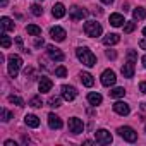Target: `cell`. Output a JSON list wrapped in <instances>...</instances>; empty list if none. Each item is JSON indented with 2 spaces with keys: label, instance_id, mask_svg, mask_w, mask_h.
Here are the masks:
<instances>
[{
  "label": "cell",
  "instance_id": "obj_1",
  "mask_svg": "<svg viewBox=\"0 0 146 146\" xmlns=\"http://www.w3.org/2000/svg\"><path fill=\"white\" fill-rule=\"evenodd\" d=\"M76 55H78V58H79L84 65H88V67L96 65V57L93 55V52H91L90 48L81 46V48H78V50H76Z\"/></svg>",
  "mask_w": 146,
  "mask_h": 146
},
{
  "label": "cell",
  "instance_id": "obj_2",
  "mask_svg": "<svg viewBox=\"0 0 146 146\" xmlns=\"http://www.w3.org/2000/svg\"><path fill=\"white\" fill-rule=\"evenodd\" d=\"M7 67H9V74H11V78H16L17 74H19V69H21V65H23V58L19 57V55H9L7 57Z\"/></svg>",
  "mask_w": 146,
  "mask_h": 146
},
{
  "label": "cell",
  "instance_id": "obj_3",
  "mask_svg": "<svg viewBox=\"0 0 146 146\" xmlns=\"http://www.w3.org/2000/svg\"><path fill=\"white\" fill-rule=\"evenodd\" d=\"M84 33H86L88 36H91V38L100 36V35H102V26H100V23H96V21H88V23H84Z\"/></svg>",
  "mask_w": 146,
  "mask_h": 146
},
{
  "label": "cell",
  "instance_id": "obj_4",
  "mask_svg": "<svg viewBox=\"0 0 146 146\" xmlns=\"http://www.w3.org/2000/svg\"><path fill=\"white\" fill-rule=\"evenodd\" d=\"M119 134H120L125 141H129V143H134V141L137 139V132H136L132 127H129V125L119 127Z\"/></svg>",
  "mask_w": 146,
  "mask_h": 146
},
{
  "label": "cell",
  "instance_id": "obj_5",
  "mask_svg": "<svg viewBox=\"0 0 146 146\" xmlns=\"http://www.w3.org/2000/svg\"><path fill=\"white\" fill-rule=\"evenodd\" d=\"M95 139H96V143H100V144H110L113 137H112V134H110L107 129H100V131L95 132Z\"/></svg>",
  "mask_w": 146,
  "mask_h": 146
},
{
  "label": "cell",
  "instance_id": "obj_6",
  "mask_svg": "<svg viewBox=\"0 0 146 146\" xmlns=\"http://www.w3.org/2000/svg\"><path fill=\"white\" fill-rule=\"evenodd\" d=\"M69 131H70L72 134H79V132H83V131H84V124H83V120L78 119V117L69 119Z\"/></svg>",
  "mask_w": 146,
  "mask_h": 146
},
{
  "label": "cell",
  "instance_id": "obj_7",
  "mask_svg": "<svg viewBox=\"0 0 146 146\" xmlns=\"http://www.w3.org/2000/svg\"><path fill=\"white\" fill-rule=\"evenodd\" d=\"M115 81H117V78H115V72H113V70H110V69L103 70V74H102V84H103V86L110 88V86L115 84Z\"/></svg>",
  "mask_w": 146,
  "mask_h": 146
},
{
  "label": "cell",
  "instance_id": "obj_8",
  "mask_svg": "<svg viewBox=\"0 0 146 146\" xmlns=\"http://www.w3.org/2000/svg\"><path fill=\"white\" fill-rule=\"evenodd\" d=\"M62 96H64V100L65 102H72L76 96H78V91H76V88L74 86H62Z\"/></svg>",
  "mask_w": 146,
  "mask_h": 146
},
{
  "label": "cell",
  "instance_id": "obj_9",
  "mask_svg": "<svg viewBox=\"0 0 146 146\" xmlns=\"http://www.w3.org/2000/svg\"><path fill=\"white\" fill-rule=\"evenodd\" d=\"M86 16H88V12L84 9H81V7H72V9H69V17L72 21H79V19H83Z\"/></svg>",
  "mask_w": 146,
  "mask_h": 146
},
{
  "label": "cell",
  "instance_id": "obj_10",
  "mask_svg": "<svg viewBox=\"0 0 146 146\" xmlns=\"http://www.w3.org/2000/svg\"><path fill=\"white\" fill-rule=\"evenodd\" d=\"M50 36H52L55 41H64L65 36H67V33H65V29H62L60 26H53V28L50 29Z\"/></svg>",
  "mask_w": 146,
  "mask_h": 146
},
{
  "label": "cell",
  "instance_id": "obj_11",
  "mask_svg": "<svg viewBox=\"0 0 146 146\" xmlns=\"http://www.w3.org/2000/svg\"><path fill=\"white\" fill-rule=\"evenodd\" d=\"M46 52H48V55H50V58H52V60L62 62V60L65 58V55H64V53H62L57 46H52V45H50V46H46Z\"/></svg>",
  "mask_w": 146,
  "mask_h": 146
},
{
  "label": "cell",
  "instance_id": "obj_12",
  "mask_svg": "<svg viewBox=\"0 0 146 146\" xmlns=\"http://www.w3.org/2000/svg\"><path fill=\"white\" fill-rule=\"evenodd\" d=\"M113 112H117L119 115H129L131 108H129L127 103H124V102H117V103H113Z\"/></svg>",
  "mask_w": 146,
  "mask_h": 146
},
{
  "label": "cell",
  "instance_id": "obj_13",
  "mask_svg": "<svg viewBox=\"0 0 146 146\" xmlns=\"http://www.w3.org/2000/svg\"><path fill=\"white\" fill-rule=\"evenodd\" d=\"M122 76L124 78H134V62H127L122 65Z\"/></svg>",
  "mask_w": 146,
  "mask_h": 146
},
{
  "label": "cell",
  "instance_id": "obj_14",
  "mask_svg": "<svg viewBox=\"0 0 146 146\" xmlns=\"http://www.w3.org/2000/svg\"><path fill=\"white\" fill-rule=\"evenodd\" d=\"M52 86H53V83H52L48 78H41L40 83H38V88H40L41 93H48V91L52 90Z\"/></svg>",
  "mask_w": 146,
  "mask_h": 146
},
{
  "label": "cell",
  "instance_id": "obj_15",
  "mask_svg": "<svg viewBox=\"0 0 146 146\" xmlns=\"http://www.w3.org/2000/svg\"><path fill=\"white\" fill-rule=\"evenodd\" d=\"M48 125H50V129H60L62 127L60 117H57L55 113H48Z\"/></svg>",
  "mask_w": 146,
  "mask_h": 146
},
{
  "label": "cell",
  "instance_id": "obj_16",
  "mask_svg": "<svg viewBox=\"0 0 146 146\" xmlns=\"http://www.w3.org/2000/svg\"><path fill=\"white\" fill-rule=\"evenodd\" d=\"M119 41H120V36L115 35V33H108V35L103 38V43H105L107 46H110V45H117Z\"/></svg>",
  "mask_w": 146,
  "mask_h": 146
},
{
  "label": "cell",
  "instance_id": "obj_17",
  "mask_svg": "<svg viewBox=\"0 0 146 146\" xmlns=\"http://www.w3.org/2000/svg\"><path fill=\"white\" fill-rule=\"evenodd\" d=\"M52 14H53V17H57V19L64 17V16H65V7H64V4H55L53 9H52Z\"/></svg>",
  "mask_w": 146,
  "mask_h": 146
},
{
  "label": "cell",
  "instance_id": "obj_18",
  "mask_svg": "<svg viewBox=\"0 0 146 146\" xmlns=\"http://www.w3.org/2000/svg\"><path fill=\"white\" fill-rule=\"evenodd\" d=\"M81 83L84 84V86H88V88H91L93 84H95V79H93V76L90 74V72H81Z\"/></svg>",
  "mask_w": 146,
  "mask_h": 146
},
{
  "label": "cell",
  "instance_id": "obj_19",
  "mask_svg": "<svg viewBox=\"0 0 146 146\" xmlns=\"http://www.w3.org/2000/svg\"><path fill=\"white\" fill-rule=\"evenodd\" d=\"M24 122H26V125H29V127H38V125H40V119H38L36 115H33V113H28V115L24 117Z\"/></svg>",
  "mask_w": 146,
  "mask_h": 146
},
{
  "label": "cell",
  "instance_id": "obj_20",
  "mask_svg": "<svg viewBox=\"0 0 146 146\" xmlns=\"http://www.w3.org/2000/svg\"><path fill=\"white\" fill-rule=\"evenodd\" d=\"M125 21H124V16L122 14H112L110 16V24L112 26H115V28H119V26H122Z\"/></svg>",
  "mask_w": 146,
  "mask_h": 146
},
{
  "label": "cell",
  "instance_id": "obj_21",
  "mask_svg": "<svg viewBox=\"0 0 146 146\" xmlns=\"http://www.w3.org/2000/svg\"><path fill=\"white\" fill-rule=\"evenodd\" d=\"M26 31H28V35H31V36H40V35H41V28L36 26V24L26 26Z\"/></svg>",
  "mask_w": 146,
  "mask_h": 146
},
{
  "label": "cell",
  "instance_id": "obj_22",
  "mask_svg": "<svg viewBox=\"0 0 146 146\" xmlns=\"http://www.w3.org/2000/svg\"><path fill=\"white\" fill-rule=\"evenodd\" d=\"M102 100H103V98H102L100 93H90V95H88V102H90L91 105H100Z\"/></svg>",
  "mask_w": 146,
  "mask_h": 146
},
{
  "label": "cell",
  "instance_id": "obj_23",
  "mask_svg": "<svg viewBox=\"0 0 146 146\" xmlns=\"http://www.w3.org/2000/svg\"><path fill=\"white\" fill-rule=\"evenodd\" d=\"M0 24H2V29H4V31L14 29V23H12L9 17H2V19H0Z\"/></svg>",
  "mask_w": 146,
  "mask_h": 146
},
{
  "label": "cell",
  "instance_id": "obj_24",
  "mask_svg": "<svg viewBox=\"0 0 146 146\" xmlns=\"http://www.w3.org/2000/svg\"><path fill=\"white\" fill-rule=\"evenodd\" d=\"M132 17H134V19H137V21H141V19H144V17H146V11H144L143 7H137V9H134V11H132Z\"/></svg>",
  "mask_w": 146,
  "mask_h": 146
},
{
  "label": "cell",
  "instance_id": "obj_25",
  "mask_svg": "<svg viewBox=\"0 0 146 146\" xmlns=\"http://www.w3.org/2000/svg\"><path fill=\"white\" fill-rule=\"evenodd\" d=\"M124 95H125V90L124 88H113L110 91V96H113V98H122Z\"/></svg>",
  "mask_w": 146,
  "mask_h": 146
},
{
  "label": "cell",
  "instance_id": "obj_26",
  "mask_svg": "<svg viewBox=\"0 0 146 146\" xmlns=\"http://www.w3.org/2000/svg\"><path fill=\"white\" fill-rule=\"evenodd\" d=\"M29 105H31L33 108H41L43 103H41V98H40V96H33V98L29 100Z\"/></svg>",
  "mask_w": 146,
  "mask_h": 146
},
{
  "label": "cell",
  "instance_id": "obj_27",
  "mask_svg": "<svg viewBox=\"0 0 146 146\" xmlns=\"http://www.w3.org/2000/svg\"><path fill=\"white\" fill-rule=\"evenodd\" d=\"M9 102H11V103H16L17 107H24V100H23V98H19V96L11 95V96H9Z\"/></svg>",
  "mask_w": 146,
  "mask_h": 146
},
{
  "label": "cell",
  "instance_id": "obj_28",
  "mask_svg": "<svg viewBox=\"0 0 146 146\" xmlns=\"http://www.w3.org/2000/svg\"><path fill=\"white\" fill-rule=\"evenodd\" d=\"M55 76H57V78H65V76H67V69H65L64 65L57 67V69H55Z\"/></svg>",
  "mask_w": 146,
  "mask_h": 146
},
{
  "label": "cell",
  "instance_id": "obj_29",
  "mask_svg": "<svg viewBox=\"0 0 146 146\" xmlns=\"http://www.w3.org/2000/svg\"><path fill=\"white\" fill-rule=\"evenodd\" d=\"M136 29V23H127L125 26H124V33L125 35H129V33H132Z\"/></svg>",
  "mask_w": 146,
  "mask_h": 146
},
{
  "label": "cell",
  "instance_id": "obj_30",
  "mask_svg": "<svg viewBox=\"0 0 146 146\" xmlns=\"http://www.w3.org/2000/svg\"><path fill=\"white\" fill-rule=\"evenodd\" d=\"M11 43H12V41H11V38H9L5 33H2V46H4V48H9V46H11Z\"/></svg>",
  "mask_w": 146,
  "mask_h": 146
},
{
  "label": "cell",
  "instance_id": "obj_31",
  "mask_svg": "<svg viewBox=\"0 0 146 146\" xmlns=\"http://www.w3.org/2000/svg\"><path fill=\"white\" fill-rule=\"evenodd\" d=\"M11 119H12V113H11L7 108H2V120H4V122H9Z\"/></svg>",
  "mask_w": 146,
  "mask_h": 146
},
{
  "label": "cell",
  "instance_id": "obj_32",
  "mask_svg": "<svg viewBox=\"0 0 146 146\" xmlns=\"http://www.w3.org/2000/svg\"><path fill=\"white\" fill-rule=\"evenodd\" d=\"M31 12H33L35 16H41V14H43V9H41L40 5L35 4V5H31Z\"/></svg>",
  "mask_w": 146,
  "mask_h": 146
},
{
  "label": "cell",
  "instance_id": "obj_33",
  "mask_svg": "<svg viewBox=\"0 0 146 146\" xmlns=\"http://www.w3.org/2000/svg\"><path fill=\"white\" fill-rule=\"evenodd\" d=\"M48 105H50V107H53V108H57V107H60V100H58V98H55V96H52V98L48 100Z\"/></svg>",
  "mask_w": 146,
  "mask_h": 146
},
{
  "label": "cell",
  "instance_id": "obj_34",
  "mask_svg": "<svg viewBox=\"0 0 146 146\" xmlns=\"http://www.w3.org/2000/svg\"><path fill=\"white\" fill-rule=\"evenodd\" d=\"M127 58H129L131 62H136V60H137V53H136L134 50H129V52H127Z\"/></svg>",
  "mask_w": 146,
  "mask_h": 146
},
{
  "label": "cell",
  "instance_id": "obj_35",
  "mask_svg": "<svg viewBox=\"0 0 146 146\" xmlns=\"http://www.w3.org/2000/svg\"><path fill=\"white\" fill-rule=\"evenodd\" d=\"M107 57H108V58H115V57H117V53H115L113 50H108V52H107Z\"/></svg>",
  "mask_w": 146,
  "mask_h": 146
},
{
  "label": "cell",
  "instance_id": "obj_36",
  "mask_svg": "<svg viewBox=\"0 0 146 146\" xmlns=\"http://www.w3.org/2000/svg\"><path fill=\"white\" fill-rule=\"evenodd\" d=\"M35 45H36V46H43V45H45V41H43V38H41V40L38 38V40L35 41Z\"/></svg>",
  "mask_w": 146,
  "mask_h": 146
},
{
  "label": "cell",
  "instance_id": "obj_37",
  "mask_svg": "<svg viewBox=\"0 0 146 146\" xmlns=\"http://www.w3.org/2000/svg\"><path fill=\"white\" fill-rule=\"evenodd\" d=\"M139 90H141L143 93H146V81H143V83L139 84Z\"/></svg>",
  "mask_w": 146,
  "mask_h": 146
},
{
  "label": "cell",
  "instance_id": "obj_38",
  "mask_svg": "<svg viewBox=\"0 0 146 146\" xmlns=\"http://www.w3.org/2000/svg\"><path fill=\"white\" fill-rule=\"evenodd\" d=\"M139 46H141L143 50H146V40H141V41H139Z\"/></svg>",
  "mask_w": 146,
  "mask_h": 146
},
{
  "label": "cell",
  "instance_id": "obj_39",
  "mask_svg": "<svg viewBox=\"0 0 146 146\" xmlns=\"http://www.w3.org/2000/svg\"><path fill=\"white\" fill-rule=\"evenodd\" d=\"M5 146H16V143L11 141V139H7V141H5Z\"/></svg>",
  "mask_w": 146,
  "mask_h": 146
},
{
  "label": "cell",
  "instance_id": "obj_40",
  "mask_svg": "<svg viewBox=\"0 0 146 146\" xmlns=\"http://www.w3.org/2000/svg\"><path fill=\"white\" fill-rule=\"evenodd\" d=\"M0 5H2V7H5V5H7V0H0Z\"/></svg>",
  "mask_w": 146,
  "mask_h": 146
},
{
  "label": "cell",
  "instance_id": "obj_41",
  "mask_svg": "<svg viewBox=\"0 0 146 146\" xmlns=\"http://www.w3.org/2000/svg\"><path fill=\"white\" fill-rule=\"evenodd\" d=\"M102 2H103V4H112L113 0H102Z\"/></svg>",
  "mask_w": 146,
  "mask_h": 146
},
{
  "label": "cell",
  "instance_id": "obj_42",
  "mask_svg": "<svg viewBox=\"0 0 146 146\" xmlns=\"http://www.w3.org/2000/svg\"><path fill=\"white\" fill-rule=\"evenodd\" d=\"M143 65H144V69H146V55L143 57Z\"/></svg>",
  "mask_w": 146,
  "mask_h": 146
},
{
  "label": "cell",
  "instance_id": "obj_43",
  "mask_svg": "<svg viewBox=\"0 0 146 146\" xmlns=\"http://www.w3.org/2000/svg\"><path fill=\"white\" fill-rule=\"evenodd\" d=\"M143 35H144V36H146V28H144V29H143Z\"/></svg>",
  "mask_w": 146,
  "mask_h": 146
}]
</instances>
